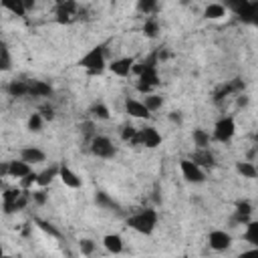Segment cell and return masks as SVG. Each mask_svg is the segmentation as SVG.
<instances>
[{
  "label": "cell",
  "instance_id": "obj_13",
  "mask_svg": "<svg viewBox=\"0 0 258 258\" xmlns=\"http://www.w3.org/2000/svg\"><path fill=\"white\" fill-rule=\"evenodd\" d=\"M20 160L26 162L28 166L40 164V162H44V151H40L38 147H24L20 151Z\"/></svg>",
  "mask_w": 258,
  "mask_h": 258
},
{
  "label": "cell",
  "instance_id": "obj_5",
  "mask_svg": "<svg viewBox=\"0 0 258 258\" xmlns=\"http://www.w3.org/2000/svg\"><path fill=\"white\" fill-rule=\"evenodd\" d=\"M131 143H133V145H143V147L153 149V147H158V145L162 143V135H160V131H158L156 127H143V129L137 131V137H135Z\"/></svg>",
  "mask_w": 258,
  "mask_h": 258
},
{
  "label": "cell",
  "instance_id": "obj_7",
  "mask_svg": "<svg viewBox=\"0 0 258 258\" xmlns=\"http://www.w3.org/2000/svg\"><path fill=\"white\" fill-rule=\"evenodd\" d=\"M180 168H182V176L190 182V184H202L206 180V174L200 166H196L192 160H182L180 162Z\"/></svg>",
  "mask_w": 258,
  "mask_h": 258
},
{
  "label": "cell",
  "instance_id": "obj_37",
  "mask_svg": "<svg viewBox=\"0 0 258 258\" xmlns=\"http://www.w3.org/2000/svg\"><path fill=\"white\" fill-rule=\"evenodd\" d=\"M40 115H42V119H53V117H55L53 107H42V109H40Z\"/></svg>",
  "mask_w": 258,
  "mask_h": 258
},
{
  "label": "cell",
  "instance_id": "obj_1",
  "mask_svg": "<svg viewBox=\"0 0 258 258\" xmlns=\"http://www.w3.org/2000/svg\"><path fill=\"white\" fill-rule=\"evenodd\" d=\"M127 226L131 230L139 232V234H151L153 230H156V226H158V212L151 210V208L139 210L137 214L127 218Z\"/></svg>",
  "mask_w": 258,
  "mask_h": 258
},
{
  "label": "cell",
  "instance_id": "obj_28",
  "mask_svg": "<svg viewBox=\"0 0 258 258\" xmlns=\"http://www.w3.org/2000/svg\"><path fill=\"white\" fill-rule=\"evenodd\" d=\"M91 113H93V117L95 119H101V121H105V119H109V109L103 105V103H95V105L91 107Z\"/></svg>",
  "mask_w": 258,
  "mask_h": 258
},
{
  "label": "cell",
  "instance_id": "obj_29",
  "mask_svg": "<svg viewBox=\"0 0 258 258\" xmlns=\"http://www.w3.org/2000/svg\"><path fill=\"white\" fill-rule=\"evenodd\" d=\"M137 8H139V12H143L145 16H151L153 12L158 10V2H153V0H141V2H137Z\"/></svg>",
  "mask_w": 258,
  "mask_h": 258
},
{
  "label": "cell",
  "instance_id": "obj_8",
  "mask_svg": "<svg viewBox=\"0 0 258 258\" xmlns=\"http://www.w3.org/2000/svg\"><path fill=\"white\" fill-rule=\"evenodd\" d=\"M208 244H210L212 250L222 252V250H228V248H230L232 236H230L226 230H212L210 236H208Z\"/></svg>",
  "mask_w": 258,
  "mask_h": 258
},
{
  "label": "cell",
  "instance_id": "obj_14",
  "mask_svg": "<svg viewBox=\"0 0 258 258\" xmlns=\"http://www.w3.org/2000/svg\"><path fill=\"white\" fill-rule=\"evenodd\" d=\"M59 178H61V182L67 186V188H73V190H77V188H81V178L71 170V168H67V166H61V172H59Z\"/></svg>",
  "mask_w": 258,
  "mask_h": 258
},
{
  "label": "cell",
  "instance_id": "obj_11",
  "mask_svg": "<svg viewBox=\"0 0 258 258\" xmlns=\"http://www.w3.org/2000/svg\"><path fill=\"white\" fill-rule=\"evenodd\" d=\"M133 67H135V61L131 59V57H123V59H115L111 65H109V69H111V73H115L117 77H127L131 71H133Z\"/></svg>",
  "mask_w": 258,
  "mask_h": 258
},
{
  "label": "cell",
  "instance_id": "obj_38",
  "mask_svg": "<svg viewBox=\"0 0 258 258\" xmlns=\"http://www.w3.org/2000/svg\"><path fill=\"white\" fill-rule=\"evenodd\" d=\"M240 258H258V248H250L240 254Z\"/></svg>",
  "mask_w": 258,
  "mask_h": 258
},
{
  "label": "cell",
  "instance_id": "obj_20",
  "mask_svg": "<svg viewBox=\"0 0 258 258\" xmlns=\"http://www.w3.org/2000/svg\"><path fill=\"white\" fill-rule=\"evenodd\" d=\"M6 89L12 97H28V81H12Z\"/></svg>",
  "mask_w": 258,
  "mask_h": 258
},
{
  "label": "cell",
  "instance_id": "obj_41",
  "mask_svg": "<svg viewBox=\"0 0 258 258\" xmlns=\"http://www.w3.org/2000/svg\"><path fill=\"white\" fill-rule=\"evenodd\" d=\"M184 258H186V256H184Z\"/></svg>",
  "mask_w": 258,
  "mask_h": 258
},
{
  "label": "cell",
  "instance_id": "obj_15",
  "mask_svg": "<svg viewBox=\"0 0 258 258\" xmlns=\"http://www.w3.org/2000/svg\"><path fill=\"white\" fill-rule=\"evenodd\" d=\"M103 246L111 254H119V252H123V238L119 234H107L103 238Z\"/></svg>",
  "mask_w": 258,
  "mask_h": 258
},
{
  "label": "cell",
  "instance_id": "obj_25",
  "mask_svg": "<svg viewBox=\"0 0 258 258\" xmlns=\"http://www.w3.org/2000/svg\"><path fill=\"white\" fill-rule=\"evenodd\" d=\"M143 103H145V107H147L149 111H158V109L164 105V99H162L160 95H156V93H151V95H145Z\"/></svg>",
  "mask_w": 258,
  "mask_h": 258
},
{
  "label": "cell",
  "instance_id": "obj_40",
  "mask_svg": "<svg viewBox=\"0 0 258 258\" xmlns=\"http://www.w3.org/2000/svg\"><path fill=\"white\" fill-rule=\"evenodd\" d=\"M2 258H12V256H8V254H4V256H2Z\"/></svg>",
  "mask_w": 258,
  "mask_h": 258
},
{
  "label": "cell",
  "instance_id": "obj_4",
  "mask_svg": "<svg viewBox=\"0 0 258 258\" xmlns=\"http://www.w3.org/2000/svg\"><path fill=\"white\" fill-rule=\"evenodd\" d=\"M234 133H236V123H234V119H232V117H222V119L216 121L212 137H214L216 141H220V143H226V141H230V139L234 137Z\"/></svg>",
  "mask_w": 258,
  "mask_h": 258
},
{
  "label": "cell",
  "instance_id": "obj_31",
  "mask_svg": "<svg viewBox=\"0 0 258 258\" xmlns=\"http://www.w3.org/2000/svg\"><path fill=\"white\" fill-rule=\"evenodd\" d=\"M97 204H99V206H107V208H115V210L119 208V206H117L105 192H99V194H97Z\"/></svg>",
  "mask_w": 258,
  "mask_h": 258
},
{
  "label": "cell",
  "instance_id": "obj_3",
  "mask_svg": "<svg viewBox=\"0 0 258 258\" xmlns=\"http://www.w3.org/2000/svg\"><path fill=\"white\" fill-rule=\"evenodd\" d=\"M115 151L117 149H115L113 141L109 137H105V135H95L91 139V153H93V156H97V158L109 160V158L115 156Z\"/></svg>",
  "mask_w": 258,
  "mask_h": 258
},
{
  "label": "cell",
  "instance_id": "obj_2",
  "mask_svg": "<svg viewBox=\"0 0 258 258\" xmlns=\"http://www.w3.org/2000/svg\"><path fill=\"white\" fill-rule=\"evenodd\" d=\"M79 65L83 67V69H87L89 73H93V75H99V73H103V69H105V46H93L89 53L79 61Z\"/></svg>",
  "mask_w": 258,
  "mask_h": 258
},
{
  "label": "cell",
  "instance_id": "obj_10",
  "mask_svg": "<svg viewBox=\"0 0 258 258\" xmlns=\"http://www.w3.org/2000/svg\"><path fill=\"white\" fill-rule=\"evenodd\" d=\"M125 111H127L131 117H135V119H147V117L151 115V111L145 107V103H143V101H137V99H127Z\"/></svg>",
  "mask_w": 258,
  "mask_h": 258
},
{
  "label": "cell",
  "instance_id": "obj_39",
  "mask_svg": "<svg viewBox=\"0 0 258 258\" xmlns=\"http://www.w3.org/2000/svg\"><path fill=\"white\" fill-rule=\"evenodd\" d=\"M170 119H172V121H178V123H180V121H182V115H180L178 111H174V113L170 115Z\"/></svg>",
  "mask_w": 258,
  "mask_h": 258
},
{
  "label": "cell",
  "instance_id": "obj_18",
  "mask_svg": "<svg viewBox=\"0 0 258 258\" xmlns=\"http://www.w3.org/2000/svg\"><path fill=\"white\" fill-rule=\"evenodd\" d=\"M204 16L210 18V20H218V18L226 16V6H224V4H218V2H212V4L206 6Z\"/></svg>",
  "mask_w": 258,
  "mask_h": 258
},
{
  "label": "cell",
  "instance_id": "obj_16",
  "mask_svg": "<svg viewBox=\"0 0 258 258\" xmlns=\"http://www.w3.org/2000/svg\"><path fill=\"white\" fill-rule=\"evenodd\" d=\"M50 93H53V89H50L48 83H44V81H28V95H32V97H48Z\"/></svg>",
  "mask_w": 258,
  "mask_h": 258
},
{
  "label": "cell",
  "instance_id": "obj_19",
  "mask_svg": "<svg viewBox=\"0 0 258 258\" xmlns=\"http://www.w3.org/2000/svg\"><path fill=\"white\" fill-rule=\"evenodd\" d=\"M192 139H194V145L198 147V149H208V145H210V133L208 131H204V129H194V133H192Z\"/></svg>",
  "mask_w": 258,
  "mask_h": 258
},
{
  "label": "cell",
  "instance_id": "obj_22",
  "mask_svg": "<svg viewBox=\"0 0 258 258\" xmlns=\"http://www.w3.org/2000/svg\"><path fill=\"white\" fill-rule=\"evenodd\" d=\"M244 240L252 244V248H258V220L248 222L246 224V232H244Z\"/></svg>",
  "mask_w": 258,
  "mask_h": 258
},
{
  "label": "cell",
  "instance_id": "obj_36",
  "mask_svg": "<svg viewBox=\"0 0 258 258\" xmlns=\"http://www.w3.org/2000/svg\"><path fill=\"white\" fill-rule=\"evenodd\" d=\"M32 200H34L36 204H40V206H42V204L46 202V194H44L42 190H38V192H32Z\"/></svg>",
  "mask_w": 258,
  "mask_h": 258
},
{
  "label": "cell",
  "instance_id": "obj_33",
  "mask_svg": "<svg viewBox=\"0 0 258 258\" xmlns=\"http://www.w3.org/2000/svg\"><path fill=\"white\" fill-rule=\"evenodd\" d=\"M137 131H139V129H135V127H131V125H125L123 131H121V139L131 143V141L137 137Z\"/></svg>",
  "mask_w": 258,
  "mask_h": 258
},
{
  "label": "cell",
  "instance_id": "obj_27",
  "mask_svg": "<svg viewBox=\"0 0 258 258\" xmlns=\"http://www.w3.org/2000/svg\"><path fill=\"white\" fill-rule=\"evenodd\" d=\"M0 69H2V71H8L10 69V53H8L6 42L0 44Z\"/></svg>",
  "mask_w": 258,
  "mask_h": 258
},
{
  "label": "cell",
  "instance_id": "obj_24",
  "mask_svg": "<svg viewBox=\"0 0 258 258\" xmlns=\"http://www.w3.org/2000/svg\"><path fill=\"white\" fill-rule=\"evenodd\" d=\"M143 32H145V36H149V38H156L158 32H160V22H158V18L149 16V18L145 20V24H143Z\"/></svg>",
  "mask_w": 258,
  "mask_h": 258
},
{
  "label": "cell",
  "instance_id": "obj_32",
  "mask_svg": "<svg viewBox=\"0 0 258 258\" xmlns=\"http://www.w3.org/2000/svg\"><path fill=\"white\" fill-rule=\"evenodd\" d=\"M34 222H36V226H38L42 232H46V234H50V236L59 238V230H57L53 224H48V222H44V220H34Z\"/></svg>",
  "mask_w": 258,
  "mask_h": 258
},
{
  "label": "cell",
  "instance_id": "obj_30",
  "mask_svg": "<svg viewBox=\"0 0 258 258\" xmlns=\"http://www.w3.org/2000/svg\"><path fill=\"white\" fill-rule=\"evenodd\" d=\"M42 121H44V119H42V115H40V113H32V115H30V119H28V129H30V131H34V133H36V131H40V129H42Z\"/></svg>",
  "mask_w": 258,
  "mask_h": 258
},
{
  "label": "cell",
  "instance_id": "obj_21",
  "mask_svg": "<svg viewBox=\"0 0 258 258\" xmlns=\"http://www.w3.org/2000/svg\"><path fill=\"white\" fill-rule=\"evenodd\" d=\"M236 172H238L242 178H248V180H254V178L258 176L256 166L250 164V162H238V164H236Z\"/></svg>",
  "mask_w": 258,
  "mask_h": 258
},
{
  "label": "cell",
  "instance_id": "obj_23",
  "mask_svg": "<svg viewBox=\"0 0 258 258\" xmlns=\"http://www.w3.org/2000/svg\"><path fill=\"white\" fill-rule=\"evenodd\" d=\"M250 214H252V206L248 202H238L236 204V222H246L248 224Z\"/></svg>",
  "mask_w": 258,
  "mask_h": 258
},
{
  "label": "cell",
  "instance_id": "obj_17",
  "mask_svg": "<svg viewBox=\"0 0 258 258\" xmlns=\"http://www.w3.org/2000/svg\"><path fill=\"white\" fill-rule=\"evenodd\" d=\"M59 172H61V168H59V166H50L48 170H44V172H40V174H38V182H36V184H38L40 188L48 186L55 178H59Z\"/></svg>",
  "mask_w": 258,
  "mask_h": 258
},
{
  "label": "cell",
  "instance_id": "obj_35",
  "mask_svg": "<svg viewBox=\"0 0 258 258\" xmlns=\"http://www.w3.org/2000/svg\"><path fill=\"white\" fill-rule=\"evenodd\" d=\"M36 182H38V174H34V172H32V174H28L24 180H20V186H22L24 190H28V188H30L32 184H36Z\"/></svg>",
  "mask_w": 258,
  "mask_h": 258
},
{
  "label": "cell",
  "instance_id": "obj_9",
  "mask_svg": "<svg viewBox=\"0 0 258 258\" xmlns=\"http://www.w3.org/2000/svg\"><path fill=\"white\" fill-rule=\"evenodd\" d=\"M79 14V4L77 2H59L57 4V20L59 22H73L75 16Z\"/></svg>",
  "mask_w": 258,
  "mask_h": 258
},
{
  "label": "cell",
  "instance_id": "obj_12",
  "mask_svg": "<svg viewBox=\"0 0 258 258\" xmlns=\"http://www.w3.org/2000/svg\"><path fill=\"white\" fill-rule=\"evenodd\" d=\"M192 162L196 166H200L202 170L204 168H214L216 162H214V153L210 149H196L194 151V156H192Z\"/></svg>",
  "mask_w": 258,
  "mask_h": 258
},
{
  "label": "cell",
  "instance_id": "obj_26",
  "mask_svg": "<svg viewBox=\"0 0 258 258\" xmlns=\"http://www.w3.org/2000/svg\"><path fill=\"white\" fill-rule=\"evenodd\" d=\"M4 6H6L10 12H14L16 16H24L26 10H28V4L22 2V0H16V2H4Z\"/></svg>",
  "mask_w": 258,
  "mask_h": 258
},
{
  "label": "cell",
  "instance_id": "obj_6",
  "mask_svg": "<svg viewBox=\"0 0 258 258\" xmlns=\"http://www.w3.org/2000/svg\"><path fill=\"white\" fill-rule=\"evenodd\" d=\"M0 174L8 176V178H14V180H24L28 174H32V168L22 160H18V162L14 160V162H8V164H2Z\"/></svg>",
  "mask_w": 258,
  "mask_h": 258
},
{
  "label": "cell",
  "instance_id": "obj_34",
  "mask_svg": "<svg viewBox=\"0 0 258 258\" xmlns=\"http://www.w3.org/2000/svg\"><path fill=\"white\" fill-rule=\"evenodd\" d=\"M79 246H81V252H83L85 256H91V254L95 252V244H93L91 240H81Z\"/></svg>",
  "mask_w": 258,
  "mask_h": 258
}]
</instances>
